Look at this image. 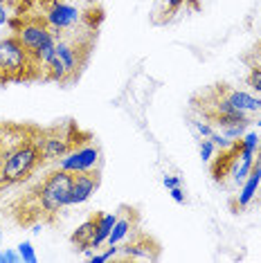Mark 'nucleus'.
Returning <instances> with one entry per match:
<instances>
[{
	"label": "nucleus",
	"mask_w": 261,
	"mask_h": 263,
	"mask_svg": "<svg viewBox=\"0 0 261 263\" xmlns=\"http://www.w3.org/2000/svg\"><path fill=\"white\" fill-rule=\"evenodd\" d=\"M18 261H21L18 250H11V248L0 250V263H18Z\"/></svg>",
	"instance_id": "obj_23"
},
{
	"label": "nucleus",
	"mask_w": 261,
	"mask_h": 263,
	"mask_svg": "<svg viewBox=\"0 0 261 263\" xmlns=\"http://www.w3.org/2000/svg\"><path fill=\"white\" fill-rule=\"evenodd\" d=\"M246 130H248V124H230V126H221V133L232 142L241 140V137L246 135Z\"/></svg>",
	"instance_id": "obj_18"
},
{
	"label": "nucleus",
	"mask_w": 261,
	"mask_h": 263,
	"mask_svg": "<svg viewBox=\"0 0 261 263\" xmlns=\"http://www.w3.org/2000/svg\"><path fill=\"white\" fill-rule=\"evenodd\" d=\"M248 86H250L257 95H261V68H257V65H254V68L250 70V77H248Z\"/></svg>",
	"instance_id": "obj_22"
},
{
	"label": "nucleus",
	"mask_w": 261,
	"mask_h": 263,
	"mask_svg": "<svg viewBox=\"0 0 261 263\" xmlns=\"http://www.w3.org/2000/svg\"><path fill=\"white\" fill-rule=\"evenodd\" d=\"M79 21H81V11L68 3L52 0V5L45 9V23L54 29V32H63V29L74 27Z\"/></svg>",
	"instance_id": "obj_7"
},
{
	"label": "nucleus",
	"mask_w": 261,
	"mask_h": 263,
	"mask_svg": "<svg viewBox=\"0 0 261 263\" xmlns=\"http://www.w3.org/2000/svg\"><path fill=\"white\" fill-rule=\"evenodd\" d=\"M133 230V220L130 218H117L115 220V225H113V230H110V236H108V245H120L124 238L128 236V232Z\"/></svg>",
	"instance_id": "obj_15"
},
{
	"label": "nucleus",
	"mask_w": 261,
	"mask_h": 263,
	"mask_svg": "<svg viewBox=\"0 0 261 263\" xmlns=\"http://www.w3.org/2000/svg\"><path fill=\"white\" fill-rule=\"evenodd\" d=\"M54 57L61 61V65L65 70H68L70 77H74L79 72V57H77V47L74 43H70V41H63L61 36L57 39V47H54Z\"/></svg>",
	"instance_id": "obj_10"
},
{
	"label": "nucleus",
	"mask_w": 261,
	"mask_h": 263,
	"mask_svg": "<svg viewBox=\"0 0 261 263\" xmlns=\"http://www.w3.org/2000/svg\"><path fill=\"white\" fill-rule=\"evenodd\" d=\"M97 187H99V180L92 171L74 173L72 184H70V205H84L95 191H97Z\"/></svg>",
	"instance_id": "obj_8"
},
{
	"label": "nucleus",
	"mask_w": 261,
	"mask_h": 263,
	"mask_svg": "<svg viewBox=\"0 0 261 263\" xmlns=\"http://www.w3.org/2000/svg\"><path fill=\"white\" fill-rule=\"evenodd\" d=\"M108 259H106V254H92L90 256V263H106Z\"/></svg>",
	"instance_id": "obj_30"
},
{
	"label": "nucleus",
	"mask_w": 261,
	"mask_h": 263,
	"mask_svg": "<svg viewBox=\"0 0 261 263\" xmlns=\"http://www.w3.org/2000/svg\"><path fill=\"white\" fill-rule=\"evenodd\" d=\"M120 252L128 259H156V254H151V245H140V243H130L126 248H120Z\"/></svg>",
	"instance_id": "obj_16"
},
{
	"label": "nucleus",
	"mask_w": 261,
	"mask_h": 263,
	"mask_svg": "<svg viewBox=\"0 0 261 263\" xmlns=\"http://www.w3.org/2000/svg\"><path fill=\"white\" fill-rule=\"evenodd\" d=\"M16 36H18L23 47L29 52V57H32L36 68L43 70L47 61L54 57L59 32H54L45 21L29 18L25 23H21V25H16Z\"/></svg>",
	"instance_id": "obj_2"
},
{
	"label": "nucleus",
	"mask_w": 261,
	"mask_h": 263,
	"mask_svg": "<svg viewBox=\"0 0 261 263\" xmlns=\"http://www.w3.org/2000/svg\"><path fill=\"white\" fill-rule=\"evenodd\" d=\"M164 3V9H169V11H176L178 7H180L182 3H185V0H162Z\"/></svg>",
	"instance_id": "obj_28"
},
{
	"label": "nucleus",
	"mask_w": 261,
	"mask_h": 263,
	"mask_svg": "<svg viewBox=\"0 0 261 263\" xmlns=\"http://www.w3.org/2000/svg\"><path fill=\"white\" fill-rule=\"evenodd\" d=\"M162 184H164L167 189L180 187V178H178V176H164V178H162Z\"/></svg>",
	"instance_id": "obj_26"
},
{
	"label": "nucleus",
	"mask_w": 261,
	"mask_h": 263,
	"mask_svg": "<svg viewBox=\"0 0 261 263\" xmlns=\"http://www.w3.org/2000/svg\"><path fill=\"white\" fill-rule=\"evenodd\" d=\"M3 184H16L23 182L36 171L43 155L34 137L16 140L14 146H5L3 158Z\"/></svg>",
	"instance_id": "obj_1"
},
{
	"label": "nucleus",
	"mask_w": 261,
	"mask_h": 263,
	"mask_svg": "<svg viewBox=\"0 0 261 263\" xmlns=\"http://www.w3.org/2000/svg\"><path fill=\"white\" fill-rule=\"evenodd\" d=\"M259 61H261V52H259ZM259 68H261V63H259Z\"/></svg>",
	"instance_id": "obj_36"
},
{
	"label": "nucleus",
	"mask_w": 261,
	"mask_h": 263,
	"mask_svg": "<svg viewBox=\"0 0 261 263\" xmlns=\"http://www.w3.org/2000/svg\"><path fill=\"white\" fill-rule=\"evenodd\" d=\"M252 166H254V160L252 158H239V162H236L234 166H232V180H234V184H241L243 180L248 178V173L252 171Z\"/></svg>",
	"instance_id": "obj_17"
},
{
	"label": "nucleus",
	"mask_w": 261,
	"mask_h": 263,
	"mask_svg": "<svg viewBox=\"0 0 261 263\" xmlns=\"http://www.w3.org/2000/svg\"><path fill=\"white\" fill-rule=\"evenodd\" d=\"M0 184H3V160H0Z\"/></svg>",
	"instance_id": "obj_32"
},
{
	"label": "nucleus",
	"mask_w": 261,
	"mask_h": 263,
	"mask_svg": "<svg viewBox=\"0 0 261 263\" xmlns=\"http://www.w3.org/2000/svg\"><path fill=\"white\" fill-rule=\"evenodd\" d=\"M5 81V74H3V70H0V83H3Z\"/></svg>",
	"instance_id": "obj_33"
},
{
	"label": "nucleus",
	"mask_w": 261,
	"mask_h": 263,
	"mask_svg": "<svg viewBox=\"0 0 261 263\" xmlns=\"http://www.w3.org/2000/svg\"><path fill=\"white\" fill-rule=\"evenodd\" d=\"M36 144L41 148V155H43L45 162H59L70 148L74 146V140L70 135H63L61 130H50V133H39L36 137Z\"/></svg>",
	"instance_id": "obj_6"
},
{
	"label": "nucleus",
	"mask_w": 261,
	"mask_h": 263,
	"mask_svg": "<svg viewBox=\"0 0 261 263\" xmlns=\"http://www.w3.org/2000/svg\"><path fill=\"white\" fill-rule=\"evenodd\" d=\"M95 230H97V218H88L77 227V230L72 232V236H70V243L74 245V250L84 252L86 248H90V243L95 238Z\"/></svg>",
	"instance_id": "obj_12"
},
{
	"label": "nucleus",
	"mask_w": 261,
	"mask_h": 263,
	"mask_svg": "<svg viewBox=\"0 0 261 263\" xmlns=\"http://www.w3.org/2000/svg\"><path fill=\"white\" fill-rule=\"evenodd\" d=\"M210 140H212V144H214L216 148H221V151H228V148H234V142L232 140H228L221 130H214V133L210 135Z\"/></svg>",
	"instance_id": "obj_20"
},
{
	"label": "nucleus",
	"mask_w": 261,
	"mask_h": 263,
	"mask_svg": "<svg viewBox=\"0 0 261 263\" xmlns=\"http://www.w3.org/2000/svg\"><path fill=\"white\" fill-rule=\"evenodd\" d=\"M214 151H216V146L212 144L210 137H203V142H200V158H203V162H212Z\"/></svg>",
	"instance_id": "obj_21"
},
{
	"label": "nucleus",
	"mask_w": 261,
	"mask_h": 263,
	"mask_svg": "<svg viewBox=\"0 0 261 263\" xmlns=\"http://www.w3.org/2000/svg\"><path fill=\"white\" fill-rule=\"evenodd\" d=\"M18 254H21V261L23 263H36L39 261V256H36V250H34V245L29 243V241H23L18 243Z\"/></svg>",
	"instance_id": "obj_19"
},
{
	"label": "nucleus",
	"mask_w": 261,
	"mask_h": 263,
	"mask_svg": "<svg viewBox=\"0 0 261 263\" xmlns=\"http://www.w3.org/2000/svg\"><path fill=\"white\" fill-rule=\"evenodd\" d=\"M259 52H261V50H259Z\"/></svg>",
	"instance_id": "obj_37"
},
{
	"label": "nucleus",
	"mask_w": 261,
	"mask_h": 263,
	"mask_svg": "<svg viewBox=\"0 0 261 263\" xmlns=\"http://www.w3.org/2000/svg\"><path fill=\"white\" fill-rule=\"evenodd\" d=\"M0 3H5V5H9L11 9H18L21 5H23V0H0Z\"/></svg>",
	"instance_id": "obj_29"
},
{
	"label": "nucleus",
	"mask_w": 261,
	"mask_h": 263,
	"mask_svg": "<svg viewBox=\"0 0 261 263\" xmlns=\"http://www.w3.org/2000/svg\"><path fill=\"white\" fill-rule=\"evenodd\" d=\"M0 243H3V230H0Z\"/></svg>",
	"instance_id": "obj_34"
},
{
	"label": "nucleus",
	"mask_w": 261,
	"mask_h": 263,
	"mask_svg": "<svg viewBox=\"0 0 261 263\" xmlns=\"http://www.w3.org/2000/svg\"><path fill=\"white\" fill-rule=\"evenodd\" d=\"M0 70L5 81H21L27 77V70H36L29 52L23 47L18 36L0 39Z\"/></svg>",
	"instance_id": "obj_4"
},
{
	"label": "nucleus",
	"mask_w": 261,
	"mask_h": 263,
	"mask_svg": "<svg viewBox=\"0 0 261 263\" xmlns=\"http://www.w3.org/2000/svg\"><path fill=\"white\" fill-rule=\"evenodd\" d=\"M117 218H120L117 214H102V216H97V230H95V238H92V243H90L92 250L102 248V245L108 241L110 230H113V225H115Z\"/></svg>",
	"instance_id": "obj_13"
},
{
	"label": "nucleus",
	"mask_w": 261,
	"mask_h": 263,
	"mask_svg": "<svg viewBox=\"0 0 261 263\" xmlns=\"http://www.w3.org/2000/svg\"><path fill=\"white\" fill-rule=\"evenodd\" d=\"M169 194H171V198H174L176 202H185V191H182V187L169 189Z\"/></svg>",
	"instance_id": "obj_27"
},
{
	"label": "nucleus",
	"mask_w": 261,
	"mask_h": 263,
	"mask_svg": "<svg viewBox=\"0 0 261 263\" xmlns=\"http://www.w3.org/2000/svg\"><path fill=\"white\" fill-rule=\"evenodd\" d=\"M257 128H261V119H259V122H257Z\"/></svg>",
	"instance_id": "obj_35"
},
{
	"label": "nucleus",
	"mask_w": 261,
	"mask_h": 263,
	"mask_svg": "<svg viewBox=\"0 0 261 263\" xmlns=\"http://www.w3.org/2000/svg\"><path fill=\"white\" fill-rule=\"evenodd\" d=\"M261 187V164L257 162L252 166V171L248 173V178L241 182V191H239V198H236V202H239V207H246L250 205L252 198L257 196V191Z\"/></svg>",
	"instance_id": "obj_11"
},
{
	"label": "nucleus",
	"mask_w": 261,
	"mask_h": 263,
	"mask_svg": "<svg viewBox=\"0 0 261 263\" xmlns=\"http://www.w3.org/2000/svg\"><path fill=\"white\" fill-rule=\"evenodd\" d=\"M5 151V135H3V130H0V153Z\"/></svg>",
	"instance_id": "obj_31"
},
{
	"label": "nucleus",
	"mask_w": 261,
	"mask_h": 263,
	"mask_svg": "<svg viewBox=\"0 0 261 263\" xmlns=\"http://www.w3.org/2000/svg\"><path fill=\"white\" fill-rule=\"evenodd\" d=\"M9 16H11V7L0 3V25H9Z\"/></svg>",
	"instance_id": "obj_25"
},
{
	"label": "nucleus",
	"mask_w": 261,
	"mask_h": 263,
	"mask_svg": "<svg viewBox=\"0 0 261 263\" xmlns=\"http://www.w3.org/2000/svg\"><path fill=\"white\" fill-rule=\"evenodd\" d=\"M223 95H225V99L234 106V108L248 112V115H254V112L261 110V97H257V95H252V92L236 90V88H228V90H223Z\"/></svg>",
	"instance_id": "obj_9"
},
{
	"label": "nucleus",
	"mask_w": 261,
	"mask_h": 263,
	"mask_svg": "<svg viewBox=\"0 0 261 263\" xmlns=\"http://www.w3.org/2000/svg\"><path fill=\"white\" fill-rule=\"evenodd\" d=\"M99 148L95 144H81V146H72L68 153L59 160V169L68 171V173H86V171H95L99 164Z\"/></svg>",
	"instance_id": "obj_5"
},
{
	"label": "nucleus",
	"mask_w": 261,
	"mask_h": 263,
	"mask_svg": "<svg viewBox=\"0 0 261 263\" xmlns=\"http://www.w3.org/2000/svg\"><path fill=\"white\" fill-rule=\"evenodd\" d=\"M194 128L198 130V135H200V137H210L212 133H214V128H212L207 122H200V119H196V122H194Z\"/></svg>",
	"instance_id": "obj_24"
},
{
	"label": "nucleus",
	"mask_w": 261,
	"mask_h": 263,
	"mask_svg": "<svg viewBox=\"0 0 261 263\" xmlns=\"http://www.w3.org/2000/svg\"><path fill=\"white\" fill-rule=\"evenodd\" d=\"M70 184H72V173L57 169L39 184L36 194V207L39 212L47 214V216H54L63 207L70 205Z\"/></svg>",
	"instance_id": "obj_3"
},
{
	"label": "nucleus",
	"mask_w": 261,
	"mask_h": 263,
	"mask_svg": "<svg viewBox=\"0 0 261 263\" xmlns=\"http://www.w3.org/2000/svg\"><path fill=\"white\" fill-rule=\"evenodd\" d=\"M259 144H261V137L254 133V130H246V135L239 140L236 151H239L241 158H252L254 160V153L259 151Z\"/></svg>",
	"instance_id": "obj_14"
}]
</instances>
